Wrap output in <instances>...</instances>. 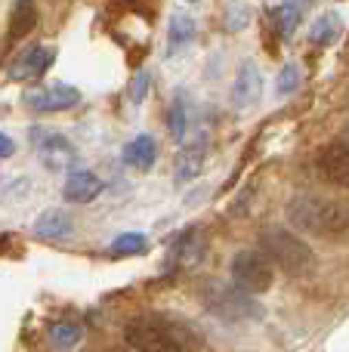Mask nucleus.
Returning <instances> with one entry per match:
<instances>
[{
    "instance_id": "nucleus-15",
    "label": "nucleus",
    "mask_w": 349,
    "mask_h": 352,
    "mask_svg": "<svg viewBox=\"0 0 349 352\" xmlns=\"http://www.w3.org/2000/svg\"><path fill=\"white\" fill-rule=\"evenodd\" d=\"M68 232H71V217H68L65 210H59V207L43 210L41 219L34 223V235L37 238H65Z\"/></svg>"
},
{
    "instance_id": "nucleus-12",
    "label": "nucleus",
    "mask_w": 349,
    "mask_h": 352,
    "mask_svg": "<svg viewBox=\"0 0 349 352\" xmlns=\"http://www.w3.org/2000/svg\"><path fill=\"white\" fill-rule=\"evenodd\" d=\"M260 87H263V80H260L257 65H254V62H247V65L238 72V80H235V90H232L235 105H238V109H251V105H257Z\"/></svg>"
},
{
    "instance_id": "nucleus-14",
    "label": "nucleus",
    "mask_w": 349,
    "mask_h": 352,
    "mask_svg": "<svg viewBox=\"0 0 349 352\" xmlns=\"http://www.w3.org/2000/svg\"><path fill=\"white\" fill-rule=\"evenodd\" d=\"M303 12H306V3H275V6H269V22L275 25L278 34L288 37L297 31Z\"/></svg>"
},
{
    "instance_id": "nucleus-6",
    "label": "nucleus",
    "mask_w": 349,
    "mask_h": 352,
    "mask_svg": "<svg viewBox=\"0 0 349 352\" xmlns=\"http://www.w3.org/2000/svg\"><path fill=\"white\" fill-rule=\"evenodd\" d=\"M31 142H34L37 155H41V161L49 167V170H68V167L78 164V152H74V146L65 140V136L53 133V130H31Z\"/></svg>"
},
{
    "instance_id": "nucleus-19",
    "label": "nucleus",
    "mask_w": 349,
    "mask_h": 352,
    "mask_svg": "<svg viewBox=\"0 0 349 352\" xmlns=\"http://www.w3.org/2000/svg\"><path fill=\"white\" fill-rule=\"evenodd\" d=\"M340 28H344L340 19L334 16V12H325V16L315 22V28H313V43H322V47H325V43H331L334 37L340 34Z\"/></svg>"
},
{
    "instance_id": "nucleus-1",
    "label": "nucleus",
    "mask_w": 349,
    "mask_h": 352,
    "mask_svg": "<svg viewBox=\"0 0 349 352\" xmlns=\"http://www.w3.org/2000/svg\"><path fill=\"white\" fill-rule=\"evenodd\" d=\"M288 219L294 229L325 241H349V204L325 201L315 195H300L288 204Z\"/></svg>"
},
{
    "instance_id": "nucleus-25",
    "label": "nucleus",
    "mask_w": 349,
    "mask_h": 352,
    "mask_svg": "<svg viewBox=\"0 0 349 352\" xmlns=\"http://www.w3.org/2000/svg\"><path fill=\"white\" fill-rule=\"evenodd\" d=\"M12 152H16V146H12V140H10V136H3V133H0V158H10Z\"/></svg>"
},
{
    "instance_id": "nucleus-10",
    "label": "nucleus",
    "mask_w": 349,
    "mask_h": 352,
    "mask_svg": "<svg viewBox=\"0 0 349 352\" xmlns=\"http://www.w3.org/2000/svg\"><path fill=\"white\" fill-rule=\"evenodd\" d=\"M99 192H102V179L93 176L90 170L68 173L65 186H62V195H65V201H71V204H90Z\"/></svg>"
},
{
    "instance_id": "nucleus-9",
    "label": "nucleus",
    "mask_w": 349,
    "mask_h": 352,
    "mask_svg": "<svg viewBox=\"0 0 349 352\" xmlns=\"http://www.w3.org/2000/svg\"><path fill=\"white\" fill-rule=\"evenodd\" d=\"M53 59H56L53 47H31L10 65V78L12 80H34L53 65Z\"/></svg>"
},
{
    "instance_id": "nucleus-23",
    "label": "nucleus",
    "mask_w": 349,
    "mask_h": 352,
    "mask_svg": "<svg viewBox=\"0 0 349 352\" xmlns=\"http://www.w3.org/2000/svg\"><path fill=\"white\" fill-rule=\"evenodd\" d=\"M300 87V68L297 65H284L282 68V74H278V93H291V90H297Z\"/></svg>"
},
{
    "instance_id": "nucleus-26",
    "label": "nucleus",
    "mask_w": 349,
    "mask_h": 352,
    "mask_svg": "<svg viewBox=\"0 0 349 352\" xmlns=\"http://www.w3.org/2000/svg\"><path fill=\"white\" fill-rule=\"evenodd\" d=\"M115 352H133V349H130V346H121V349H115Z\"/></svg>"
},
{
    "instance_id": "nucleus-2",
    "label": "nucleus",
    "mask_w": 349,
    "mask_h": 352,
    "mask_svg": "<svg viewBox=\"0 0 349 352\" xmlns=\"http://www.w3.org/2000/svg\"><path fill=\"white\" fill-rule=\"evenodd\" d=\"M260 254L288 275H306L315 269V254L291 229H266L260 235Z\"/></svg>"
},
{
    "instance_id": "nucleus-8",
    "label": "nucleus",
    "mask_w": 349,
    "mask_h": 352,
    "mask_svg": "<svg viewBox=\"0 0 349 352\" xmlns=\"http://www.w3.org/2000/svg\"><path fill=\"white\" fill-rule=\"evenodd\" d=\"M78 99H80V93L74 90V87L56 84V87H47V90H41V93H31L28 105L34 111H41V115H56V111L74 109V105H78Z\"/></svg>"
},
{
    "instance_id": "nucleus-21",
    "label": "nucleus",
    "mask_w": 349,
    "mask_h": 352,
    "mask_svg": "<svg viewBox=\"0 0 349 352\" xmlns=\"http://www.w3.org/2000/svg\"><path fill=\"white\" fill-rule=\"evenodd\" d=\"M192 34H195V22H192L189 16H177L170 22V43H173V47L192 41Z\"/></svg>"
},
{
    "instance_id": "nucleus-13",
    "label": "nucleus",
    "mask_w": 349,
    "mask_h": 352,
    "mask_svg": "<svg viewBox=\"0 0 349 352\" xmlns=\"http://www.w3.org/2000/svg\"><path fill=\"white\" fill-rule=\"evenodd\" d=\"M155 158H158V146H155L152 136H136L133 142L124 146V161L136 170H148L155 164Z\"/></svg>"
},
{
    "instance_id": "nucleus-22",
    "label": "nucleus",
    "mask_w": 349,
    "mask_h": 352,
    "mask_svg": "<svg viewBox=\"0 0 349 352\" xmlns=\"http://www.w3.org/2000/svg\"><path fill=\"white\" fill-rule=\"evenodd\" d=\"M167 124H170L173 140H183V133H185V102L183 99H173L170 111H167Z\"/></svg>"
},
{
    "instance_id": "nucleus-20",
    "label": "nucleus",
    "mask_w": 349,
    "mask_h": 352,
    "mask_svg": "<svg viewBox=\"0 0 349 352\" xmlns=\"http://www.w3.org/2000/svg\"><path fill=\"white\" fill-rule=\"evenodd\" d=\"M80 340V328L78 324H53L49 328V343L56 349H71Z\"/></svg>"
},
{
    "instance_id": "nucleus-17",
    "label": "nucleus",
    "mask_w": 349,
    "mask_h": 352,
    "mask_svg": "<svg viewBox=\"0 0 349 352\" xmlns=\"http://www.w3.org/2000/svg\"><path fill=\"white\" fill-rule=\"evenodd\" d=\"M148 250V238L139 232H127V235H117L111 241V254L115 256H130V254H146Z\"/></svg>"
},
{
    "instance_id": "nucleus-16",
    "label": "nucleus",
    "mask_w": 349,
    "mask_h": 352,
    "mask_svg": "<svg viewBox=\"0 0 349 352\" xmlns=\"http://www.w3.org/2000/svg\"><path fill=\"white\" fill-rule=\"evenodd\" d=\"M204 155H207L204 142H192V146H185L183 152H179V158H177V182L195 179V176L201 173V167H204Z\"/></svg>"
},
{
    "instance_id": "nucleus-18",
    "label": "nucleus",
    "mask_w": 349,
    "mask_h": 352,
    "mask_svg": "<svg viewBox=\"0 0 349 352\" xmlns=\"http://www.w3.org/2000/svg\"><path fill=\"white\" fill-rule=\"evenodd\" d=\"M198 238H201V235H198V229H189L177 244H173V256H177L183 266H185V263H195L198 254H201V244H198Z\"/></svg>"
},
{
    "instance_id": "nucleus-4",
    "label": "nucleus",
    "mask_w": 349,
    "mask_h": 352,
    "mask_svg": "<svg viewBox=\"0 0 349 352\" xmlns=\"http://www.w3.org/2000/svg\"><path fill=\"white\" fill-rule=\"evenodd\" d=\"M272 278H275V269L260 250H238L232 256V285L247 297L266 294L272 287Z\"/></svg>"
},
{
    "instance_id": "nucleus-7",
    "label": "nucleus",
    "mask_w": 349,
    "mask_h": 352,
    "mask_svg": "<svg viewBox=\"0 0 349 352\" xmlns=\"http://www.w3.org/2000/svg\"><path fill=\"white\" fill-rule=\"evenodd\" d=\"M319 173L337 188H349V142H325L319 152Z\"/></svg>"
},
{
    "instance_id": "nucleus-5",
    "label": "nucleus",
    "mask_w": 349,
    "mask_h": 352,
    "mask_svg": "<svg viewBox=\"0 0 349 352\" xmlns=\"http://www.w3.org/2000/svg\"><path fill=\"white\" fill-rule=\"evenodd\" d=\"M124 343L133 352H183L158 316H139L124 328Z\"/></svg>"
},
{
    "instance_id": "nucleus-24",
    "label": "nucleus",
    "mask_w": 349,
    "mask_h": 352,
    "mask_svg": "<svg viewBox=\"0 0 349 352\" xmlns=\"http://www.w3.org/2000/svg\"><path fill=\"white\" fill-rule=\"evenodd\" d=\"M146 87H148V74L139 72L136 74V84L130 87V99H133V102H142V99H146Z\"/></svg>"
},
{
    "instance_id": "nucleus-11",
    "label": "nucleus",
    "mask_w": 349,
    "mask_h": 352,
    "mask_svg": "<svg viewBox=\"0 0 349 352\" xmlns=\"http://www.w3.org/2000/svg\"><path fill=\"white\" fill-rule=\"evenodd\" d=\"M37 19H41L37 6L31 3V0H19V3L12 6V12H10V28H6V41H10V43H19L22 37H28L31 31H34Z\"/></svg>"
},
{
    "instance_id": "nucleus-3",
    "label": "nucleus",
    "mask_w": 349,
    "mask_h": 352,
    "mask_svg": "<svg viewBox=\"0 0 349 352\" xmlns=\"http://www.w3.org/2000/svg\"><path fill=\"white\" fill-rule=\"evenodd\" d=\"M201 300L216 318H223V322H245V318H260L263 316V306H260L254 297L241 294L235 285L210 281V285H204Z\"/></svg>"
}]
</instances>
